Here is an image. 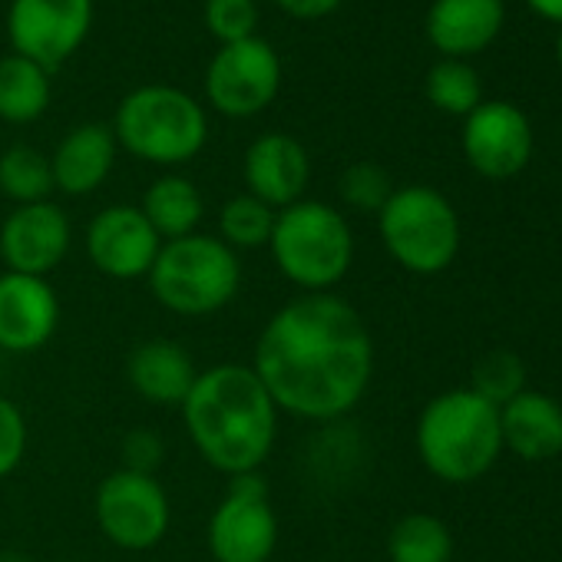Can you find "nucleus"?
I'll return each mask as SVG.
<instances>
[{
    "mask_svg": "<svg viewBox=\"0 0 562 562\" xmlns=\"http://www.w3.org/2000/svg\"><path fill=\"white\" fill-rule=\"evenodd\" d=\"M123 467L126 470H136V473H149L156 476V470L162 467L166 460V443L156 430H146V427H136L123 437Z\"/></svg>",
    "mask_w": 562,
    "mask_h": 562,
    "instance_id": "nucleus-31",
    "label": "nucleus"
},
{
    "mask_svg": "<svg viewBox=\"0 0 562 562\" xmlns=\"http://www.w3.org/2000/svg\"><path fill=\"white\" fill-rule=\"evenodd\" d=\"M241 176L248 195L261 199L268 209H289L305 199L312 162L305 146L289 133H265L245 149Z\"/></svg>",
    "mask_w": 562,
    "mask_h": 562,
    "instance_id": "nucleus-16",
    "label": "nucleus"
},
{
    "mask_svg": "<svg viewBox=\"0 0 562 562\" xmlns=\"http://www.w3.org/2000/svg\"><path fill=\"white\" fill-rule=\"evenodd\" d=\"M526 4H529L536 14H542V18L562 24V0H526Z\"/></svg>",
    "mask_w": 562,
    "mask_h": 562,
    "instance_id": "nucleus-33",
    "label": "nucleus"
},
{
    "mask_svg": "<svg viewBox=\"0 0 562 562\" xmlns=\"http://www.w3.org/2000/svg\"><path fill=\"white\" fill-rule=\"evenodd\" d=\"M139 209H143V215L149 218V225L156 228V235L162 241L195 235L199 222L205 215L202 192L186 176H159L156 182H149Z\"/></svg>",
    "mask_w": 562,
    "mask_h": 562,
    "instance_id": "nucleus-21",
    "label": "nucleus"
},
{
    "mask_svg": "<svg viewBox=\"0 0 562 562\" xmlns=\"http://www.w3.org/2000/svg\"><path fill=\"white\" fill-rule=\"evenodd\" d=\"M467 162L486 179H509L526 169L532 156V130L519 106L490 100L463 123Z\"/></svg>",
    "mask_w": 562,
    "mask_h": 562,
    "instance_id": "nucleus-14",
    "label": "nucleus"
},
{
    "mask_svg": "<svg viewBox=\"0 0 562 562\" xmlns=\"http://www.w3.org/2000/svg\"><path fill=\"white\" fill-rule=\"evenodd\" d=\"M27 440H31V430H27L24 411L14 401L0 397V480H8L24 463Z\"/></svg>",
    "mask_w": 562,
    "mask_h": 562,
    "instance_id": "nucleus-30",
    "label": "nucleus"
},
{
    "mask_svg": "<svg viewBox=\"0 0 562 562\" xmlns=\"http://www.w3.org/2000/svg\"><path fill=\"white\" fill-rule=\"evenodd\" d=\"M503 18V0H434L427 11V37L447 60H460L486 50L499 34Z\"/></svg>",
    "mask_w": 562,
    "mask_h": 562,
    "instance_id": "nucleus-18",
    "label": "nucleus"
},
{
    "mask_svg": "<svg viewBox=\"0 0 562 562\" xmlns=\"http://www.w3.org/2000/svg\"><path fill=\"white\" fill-rule=\"evenodd\" d=\"M54 562H74V559H54Z\"/></svg>",
    "mask_w": 562,
    "mask_h": 562,
    "instance_id": "nucleus-36",
    "label": "nucleus"
},
{
    "mask_svg": "<svg viewBox=\"0 0 562 562\" xmlns=\"http://www.w3.org/2000/svg\"><path fill=\"white\" fill-rule=\"evenodd\" d=\"M179 411L195 453L228 480L258 473L274 450L278 407L251 364L225 361L199 371Z\"/></svg>",
    "mask_w": 562,
    "mask_h": 562,
    "instance_id": "nucleus-2",
    "label": "nucleus"
},
{
    "mask_svg": "<svg viewBox=\"0 0 562 562\" xmlns=\"http://www.w3.org/2000/svg\"><path fill=\"white\" fill-rule=\"evenodd\" d=\"M205 100L228 120H248L271 106L281 87V60L261 37L218 47L205 70Z\"/></svg>",
    "mask_w": 562,
    "mask_h": 562,
    "instance_id": "nucleus-10",
    "label": "nucleus"
},
{
    "mask_svg": "<svg viewBox=\"0 0 562 562\" xmlns=\"http://www.w3.org/2000/svg\"><path fill=\"white\" fill-rule=\"evenodd\" d=\"M93 513L100 532L126 552H146L159 546L172 519L169 493L162 490V483L126 467L103 476L93 496Z\"/></svg>",
    "mask_w": 562,
    "mask_h": 562,
    "instance_id": "nucleus-8",
    "label": "nucleus"
},
{
    "mask_svg": "<svg viewBox=\"0 0 562 562\" xmlns=\"http://www.w3.org/2000/svg\"><path fill=\"white\" fill-rule=\"evenodd\" d=\"M0 192L14 205H34L47 202L54 192V172L50 156H44L34 146H11L0 156Z\"/></svg>",
    "mask_w": 562,
    "mask_h": 562,
    "instance_id": "nucleus-24",
    "label": "nucleus"
},
{
    "mask_svg": "<svg viewBox=\"0 0 562 562\" xmlns=\"http://www.w3.org/2000/svg\"><path fill=\"white\" fill-rule=\"evenodd\" d=\"M387 255L414 274H440L460 251V215L430 186H404L378 212Z\"/></svg>",
    "mask_w": 562,
    "mask_h": 562,
    "instance_id": "nucleus-7",
    "label": "nucleus"
},
{
    "mask_svg": "<svg viewBox=\"0 0 562 562\" xmlns=\"http://www.w3.org/2000/svg\"><path fill=\"white\" fill-rule=\"evenodd\" d=\"M0 562H24V555H18V552H0Z\"/></svg>",
    "mask_w": 562,
    "mask_h": 562,
    "instance_id": "nucleus-34",
    "label": "nucleus"
},
{
    "mask_svg": "<svg viewBox=\"0 0 562 562\" xmlns=\"http://www.w3.org/2000/svg\"><path fill=\"white\" fill-rule=\"evenodd\" d=\"M338 195L345 205L358 212H381L384 202L394 195L391 172L378 162H355L338 179Z\"/></svg>",
    "mask_w": 562,
    "mask_h": 562,
    "instance_id": "nucleus-28",
    "label": "nucleus"
},
{
    "mask_svg": "<svg viewBox=\"0 0 562 562\" xmlns=\"http://www.w3.org/2000/svg\"><path fill=\"white\" fill-rule=\"evenodd\" d=\"M268 251L281 278L302 289V295H322L341 285L351 271L355 232L335 205L299 199L274 212Z\"/></svg>",
    "mask_w": 562,
    "mask_h": 562,
    "instance_id": "nucleus-4",
    "label": "nucleus"
},
{
    "mask_svg": "<svg viewBox=\"0 0 562 562\" xmlns=\"http://www.w3.org/2000/svg\"><path fill=\"white\" fill-rule=\"evenodd\" d=\"M251 371L278 414L328 424L351 414L368 394L374 338L341 295H299L261 328Z\"/></svg>",
    "mask_w": 562,
    "mask_h": 562,
    "instance_id": "nucleus-1",
    "label": "nucleus"
},
{
    "mask_svg": "<svg viewBox=\"0 0 562 562\" xmlns=\"http://www.w3.org/2000/svg\"><path fill=\"white\" fill-rule=\"evenodd\" d=\"M113 136L120 149L149 166H182L202 153L209 139V116L186 90L149 83L123 97Z\"/></svg>",
    "mask_w": 562,
    "mask_h": 562,
    "instance_id": "nucleus-6",
    "label": "nucleus"
},
{
    "mask_svg": "<svg viewBox=\"0 0 562 562\" xmlns=\"http://www.w3.org/2000/svg\"><path fill=\"white\" fill-rule=\"evenodd\" d=\"M387 555L391 562H450L453 536L440 516L407 513L387 536Z\"/></svg>",
    "mask_w": 562,
    "mask_h": 562,
    "instance_id": "nucleus-23",
    "label": "nucleus"
},
{
    "mask_svg": "<svg viewBox=\"0 0 562 562\" xmlns=\"http://www.w3.org/2000/svg\"><path fill=\"white\" fill-rule=\"evenodd\" d=\"M555 54H559V67H562V34H559V50Z\"/></svg>",
    "mask_w": 562,
    "mask_h": 562,
    "instance_id": "nucleus-35",
    "label": "nucleus"
},
{
    "mask_svg": "<svg viewBox=\"0 0 562 562\" xmlns=\"http://www.w3.org/2000/svg\"><path fill=\"white\" fill-rule=\"evenodd\" d=\"M153 299L182 318H205L228 308L241 289V258L215 235L162 241L149 274Z\"/></svg>",
    "mask_w": 562,
    "mask_h": 562,
    "instance_id": "nucleus-5",
    "label": "nucleus"
},
{
    "mask_svg": "<svg viewBox=\"0 0 562 562\" xmlns=\"http://www.w3.org/2000/svg\"><path fill=\"white\" fill-rule=\"evenodd\" d=\"M50 106V74L27 57L0 60V120L27 126L37 123Z\"/></svg>",
    "mask_w": 562,
    "mask_h": 562,
    "instance_id": "nucleus-22",
    "label": "nucleus"
},
{
    "mask_svg": "<svg viewBox=\"0 0 562 562\" xmlns=\"http://www.w3.org/2000/svg\"><path fill=\"white\" fill-rule=\"evenodd\" d=\"M93 0H11L8 37L18 57L44 67H64L87 41Z\"/></svg>",
    "mask_w": 562,
    "mask_h": 562,
    "instance_id": "nucleus-11",
    "label": "nucleus"
},
{
    "mask_svg": "<svg viewBox=\"0 0 562 562\" xmlns=\"http://www.w3.org/2000/svg\"><path fill=\"white\" fill-rule=\"evenodd\" d=\"M526 384V368L519 361V355L496 348L486 351L476 364H473V394H480L483 401H490L493 407H503L506 401H513Z\"/></svg>",
    "mask_w": 562,
    "mask_h": 562,
    "instance_id": "nucleus-27",
    "label": "nucleus"
},
{
    "mask_svg": "<svg viewBox=\"0 0 562 562\" xmlns=\"http://www.w3.org/2000/svg\"><path fill=\"white\" fill-rule=\"evenodd\" d=\"M116 136L103 123H83L74 126L50 156L54 189L64 195H90L97 192L116 162Z\"/></svg>",
    "mask_w": 562,
    "mask_h": 562,
    "instance_id": "nucleus-19",
    "label": "nucleus"
},
{
    "mask_svg": "<svg viewBox=\"0 0 562 562\" xmlns=\"http://www.w3.org/2000/svg\"><path fill=\"white\" fill-rule=\"evenodd\" d=\"M205 27L222 47L258 37V4L255 0H205Z\"/></svg>",
    "mask_w": 562,
    "mask_h": 562,
    "instance_id": "nucleus-29",
    "label": "nucleus"
},
{
    "mask_svg": "<svg viewBox=\"0 0 562 562\" xmlns=\"http://www.w3.org/2000/svg\"><path fill=\"white\" fill-rule=\"evenodd\" d=\"M274 228V209H268L261 199L241 192L232 195L218 212V238L232 251H255L265 248Z\"/></svg>",
    "mask_w": 562,
    "mask_h": 562,
    "instance_id": "nucleus-25",
    "label": "nucleus"
},
{
    "mask_svg": "<svg viewBox=\"0 0 562 562\" xmlns=\"http://www.w3.org/2000/svg\"><path fill=\"white\" fill-rule=\"evenodd\" d=\"M499 434L516 457L552 460L562 453V404L539 391H519L499 407Z\"/></svg>",
    "mask_w": 562,
    "mask_h": 562,
    "instance_id": "nucleus-20",
    "label": "nucleus"
},
{
    "mask_svg": "<svg viewBox=\"0 0 562 562\" xmlns=\"http://www.w3.org/2000/svg\"><path fill=\"white\" fill-rule=\"evenodd\" d=\"M274 4L295 21H322L328 14H335L345 0H274Z\"/></svg>",
    "mask_w": 562,
    "mask_h": 562,
    "instance_id": "nucleus-32",
    "label": "nucleus"
},
{
    "mask_svg": "<svg viewBox=\"0 0 562 562\" xmlns=\"http://www.w3.org/2000/svg\"><path fill=\"white\" fill-rule=\"evenodd\" d=\"M60 328V299L47 278L0 274V351L34 355L50 345Z\"/></svg>",
    "mask_w": 562,
    "mask_h": 562,
    "instance_id": "nucleus-15",
    "label": "nucleus"
},
{
    "mask_svg": "<svg viewBox=\"0 0 562 562\" xmlns=\"http://www.w3.org/2000/svg\"><path fill=\"white\" fill-rule=\"evenodd\" d=\"M162 238L139 205H106L87 225V255L93 268L113 281L146 278Z\"/></svg>",
    "mask_w": 562,
    "mask_h": 562,
    "instance_id": "nucleus-12",
    "label": "nucleus"
},
{
    "mask_svg": "<svg viewBox=\"0 0 562 562\" xmlns=\"http://www.w3.org/2000/svg\"><path fill=\"white\" fill-rule=\"evenodd\" d=\"M74 245V225L57 202L14 205L0 225V258L8 271L47 278L60 268Z\"/></svg>",
    "mask_w": 562,
    "mask_h": 562,
    "instance_id": "nucleus-13",
    "label": "nucleus"
},
{
    "mask_svg": "<svg viewBox=\"0 0 562 562\" xmlns=\"http://www.w3.org/2000/svg\"><path fill=\"white\" fill-rule=\"evenodd\" d=\"M417 453L443 483L480 480L503 450L499 407L470 387L437 394L417 420Z\"/></svg>",
    "mask_w": 562,
    "mask_h": 562,
    "instance_id": "nucleus-3",
    "label": "nucleus"
},
{
    "mask_svg": "<svg viewBox=\"0 0 562 562\" xmlns=\"http://www.w3.org/2000/svg\"><path fill=\"white\" fill-rule=\"evenodd\" d=\"M195 378V361L172 338H149L126 358L130 387L153 407H182Z\"/></svg>",
    "mask_w": 562,
    "mask_h": 562,
    "instance_id": "nucleus-17",
    "label": "nucleus"
},
{
    "mask_svg": "<svg viewBox=\"0 0 562 562\" xmlns=\"http://www.w3.org/2000/svg\"><path fill=\"white\" fill-rule=\"evenodd\" d=\"M427 100L450 116H470L483 103V83L470 64L440 60L427 74Z\"/></svg>",
    "mask_w": 562,
    "mask_h": 562,
    "instance_id": "nucleus-26",
    "label": "nucleus"
},
{
    "mask_svg": "<svg viewBox=\"0 0 562 562\" xmlns=\"http://www.w3.org/2000/svg\"><path fill=\"white\" fill-rule=\"evenodd\" d=\"M205 542L215 562H268L278 546V516L261 473L228 480L222 503L209 516Z\"/></svg>",
    "mask_w": 562,
    "mask_h": 562,
    "instance_id": "nucleus-9",
    "label": "nucleus"
}]
</instances>
